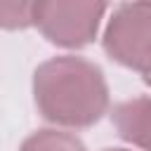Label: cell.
Returning a JSON list of instances; mask_svg holds the SVG:
<instances>
[{"label":"cell","instance_id":"8","mask_svg":"<svg viewBox=\"0 0 151 151\" xmlns=\"http://www.w3.org/2000/svg\"><path fill=\"white\" fill-rule=\"evenodd\" d=\"M104 151H127V149H104Z\"/></svg>","mask_w":151,"mask_h":151},{"label":"cell","instance_id":"4","mask_svg":"<svg viewBox=\"0 0 151 151\" xmlns=\"http://www.w3.org/2000/svg\"><path fill=\"white\" fill-rule=\"evenodd\" d=\"M111 120L120 139L151 151V97H134L120 101L111 111Z\"/></svg>","mask_w":151,"mask_h":151},{"label":"cell","instance_id":"1","mask_svg":"<svg viewBox=\"0 0 151 151\" xmlns=\"http://www.w3.org/2000/svg\"><path fill=\"white\" fill-rule=\"evenodd\" d=\"M33 97L40 116L64 127H90L109 109L101 68L83 57H54L33 73Z\"/></svg>","mask_w":151,"mask_h":151},{"label":"cell","instance_id":"2","mask_svg":"<svg viewBox=\"0 0 151 151\" xmlns=\"http://www.w3.org/2000/svg\"><path fill=\"white\" fill-rule=\"evenodd\" d=\"M109 0H38L33 24L59 47L78 50L97 38Z\"/></svg>","mask_w":151,"mask_h":151},{"label":"cell","instance_id":"5","mask_svg":"<svg viewBox=\"0 0 151 151\" xmlns=\"http://www.w3.org/2000/svg\"><path fill=\"white\" fill-rule=\"evenodd\" d=\"M19 151H87V149L76 134L59 130H38L24 139Z\"/></svg>","mask_w":151,"mask_h":151},{"label":"cell","instance_id":"6","mask_svg":"<svg viewBox=\"0 0 151 151\" xmlns=\"http://www.w3.org/2000/svg\"><path fill=\"white\" fill-rule=\"evenodd\" d=\"M38 0H0V28L21 31L33 24V9Z\"/></svg>","mask_w":151,"mask_h":151},{"label":"cell","instance_id":"7","mask_svg":"<svg viewBox=\"0 0 151 151\" xmlns=\"http://www.w3.org/2000/svg\"><path fill=\"white\" fill-rule=\"evenodd\" d=\"M142 80H144L146 85H151V68H146V71L142 73Z\"/></svg>","mask_w":151,"mask_h":151},{"label":"cell","instance_id":"3","mask_svg":"<svg viewBox=\"0 0 151 151\" xmlns=\"http://www.w3.org/2000/svg\"><path fill=\"white\" fill-rule=\"evenodd\" d=\"M104 52L125 68L144 73L151 68V0L120 5L101 38Z\"/></svg>","mask_w":151,"mask_h":151}]
</instances>
